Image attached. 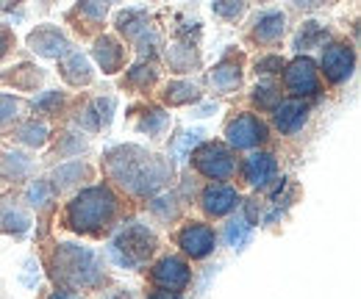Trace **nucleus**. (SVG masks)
I'll use <instances>...</instances> for the list:
<instances>
[{
  "label": "nucleus",
  "instance_id": "1",
  "mask_svg": "<svg viewBox=\"0 0 361 299\" xmlns=\"http://www.w3.org/2000/svg\"><path fill=\"white\" fill-rule=\"evenodd\" d=\"M100 172L117 194L123 191L134 200H150L153 194L164 191L167 183L176 177V167L170 158L150 153L139 144H117L106 150Z\"/></svg>",
  "mask_w": 361,
  "mask_h": 299
},
{
  "label": "nucleus",
  "instance_id": "2",
  "mask_svg": "<svg viewBox=\"0 0 361 299\" xmlns=\"http://www.w3.org/2000/svg\"><path fill=\"white\" fill-rule=\"evenodd\" d=\"M120 222H123V197L109 183H92L75 191L59 214L61 230L92 241L114 236L123 227Z\"/></svg>",
  "mask_w": 361,
  "mask_h": 299
},
{
  "label": "nucleus",
  "instance_id": "3",
  "mask_svg": "<svg viewBox=\"0 0 361 299\" xmlns=\"http://www.w3.org/2000/svg\"><path fill=\"white\" fill-rule=\"evenodd\" d=\"M45 266L50 283L59 291H73V294L100 291L111 283L109 274L103 272L100 255L90 247H81V244H73V241L53 244L45 253Z\"/></svg>",
  "mask_w": 361,
  "mask_h": 299
},
{
  "label": "nucleus",
  "instance_id": "4",
  "mask_svg": "<svg viewBox=\"0 0 361 299\" xmlns=\"http://www.w3.org/2000/svg\"><path fill=\"white\" fill-rule=\"evenodd\" d=\"M161 250V238L153 227L142 224V222H131V224H123L114 236H111V244H109V257L123 266V269H131V272H142L145 266L153 263V257L159 255Z\"/></svg>",
  "mask_w": 361,
  "mask_h": 299
},
{
  "label": "nucleus",
  "instance_id": "5",
  "mask_svg": "<svg viewBox=\"0 0 361 299\" xmlns=\"http://www.w3.org/2000/svg\"><path fill=\"white\" fill-rule=\"evenodd\" d=\"M161 58L167 64V70L173 75H192L197 70H203V53H200V23H178L173 25V37L170 42L161 47Z\"/></svg>",
  "mask_w": 361,
  "mask_h": 299
},
{
  "label": "nucleus",
  "instance_id": "6",
  "mask_svg": "<svg viewBox=\"0 0 361 299\" xmlns=\"http://www.w3.org/2000/svg\"><path fill=\"white\" fill-rule=\"evenodd\" d=\"M189 164H192V170L197 172L200 177H206V180H212V183L233 180V177H236V167H239L236 153L228 147L226 141H214V139L200 141V144L192 150Z\"/></svg>",
  "mask_w": 361,
  "mask_h": 299
},
{
  "label": "nucleus",
  "instance_id": "7",
  "mask_svg": "<svg viewBox=\"0 0 361 299\" xmlns=\"http://www.w3.org/2000/svg\"><path fill=\"white\" fill-rule=\"evenodd\" d=\"M223 136H226V144L233 153L236 150H256V147H264L270 141V125L253 111H233L223 125Z\"/></svg>",
  "mask_w": 361,
  "mask_h": 299
},
{
  "label": "nucleus",
  "instance_id": "8",
  "mask_svg": "<svg viewBox=\"0 0 361 299\" xmlns=\"http://www.w3.org/2000/svg\"><path fill=\"white\" fill-rule=\"evenodd\" d=\"M114 106L117 100L111 94L106 97H78V100H70L67 106V114H70V122L75 125V130L81 133H100V130H109L111 125V117H114Z\"/></svg>",
  "mask_w": 361,
  "mask_h": 299
},
{
  "label": "nucleus",
  "instance_id": "9",
  "mask_svg": "<svg viewBox=\"0 0 361 299\" xmlns=\"http://www.w3.org/2000/svg\"><path fill=\"white\" fill-rule=\"evenodd\" d=\"M319 78H325V84L342 86L348 84L356 72V47L348 39H331L322 44L319 53V64H317Z\"/></svg>",
  "mask_w": 361,
  "mask_h": 299
},
{
  "label": "nucleus",
  "instance_id": "10",
  "mask_svg": "<svg viewBox=\"0 0 361 299\" xmlns=\"http://www.w3.org/2000/svg\"><path fill=\"white\" fill-rule=\"evenodd\" d=\"M281 84L289 100H312L322 89V78L317 72V61L312 56H295L281 70Z\"/></svg>",
  "mask_w": 361,
  "mask_h": 299
},
{
  "label": "nucleus",
  "instance_id": "11",
  "mask_svg": "<svg viewBox=\"0 0 361 299\" xmlns=\"http://www.w3.org/2000/svg\"><path fill=\"white\" fill-rule=\"evenodd\" d=\"M245 67H247V56L239 47H228L220 61L206 72V86L220 97L236 94L245 86Z\"/></svg>",
  "mask_w": 361,
  "mask_h": 299
},
{
  "label": "nucleus",
  "instance_id": "12",
  "mask_svg": "<svg viewBox=\"0 0 361 299\" xmlns=\"http://www.w3.org/2000/svg\"><path fill=\"white\" fill-rule=\"evenodd\" d=\"M147 280L150 288L159 291H170V294H180L192 286V269L186 263V257L180 255H161L147 266Z\"/></svg>",
  "mask_w": 361,
  "mask_h": 299
},
{
  "label": "nucleus",
  "instance_id": "13",
  "mask_svg": "<svg viewBox=\"0 0 361 299\" xmlns=\"http://www.w3.org/2000/svg\"><path fill=\"white\" fill-rule=\"evenodd\" d=\"M97 177V170L92 167L90 161H64V164H56L53 170L45 174L47 186L53 189L56 197H73L75 191L92 186V180Z\"/></svg>",
  "mask_w": 361,
  "mask_h": 299
},
{
  "label": "nucleus",
  "instance_id": "14",
  "mask_svg": "<svg viewBox=\"0 0 361 299\" xmlns=\"http://www.w3.org/2000/svg\"><path fill=\"white\" fill-rule=\"evenodd\" d=\"M176 244L180 247V253L192 260H203L214 253L217 247V233L206 219H186L176 230Z\"/></svg>",
  "mask_w": 361,
  "mask_h": 299
},
{
  "label": "nucleus",
  "instance_id": "15",
  "mask_svg": "<svg viewBox=\"0 0 361 299\" xmlns=\"http://www.w3.org/2000/svg\"><path fill=\"white\" fill-rule=\"evenodd\" d=\"M236 177H239L242 186L253 189L256 194L259 191H267L272 183L278 180V158H275V153H270V150L250 153L245 161H239Z\"/></svg>",
  "mask_w": 361,
  "mask_h": 299
},
{
  "label": "nucleus",
  "instance_id": "16",
  "mask_svg": "<svg viewBox=\"0 0 361 299\" xmlns=\"http://www.w3.org/2000/svg\"><path fill=\"white\" fill-rule=\"evenodd\" d=\"M286 37V14L281 8H262L253 14L245 42L253 47H278Z\"/></svg>",
  "mask_w": 361,
  "mask_h": 299
},
{
  "label": "nucleus",
  "instance_id": "17",
  "mask_svg": "<svg viewBox=\"0 0 361 299\" xmlns=\"http://www.w3.org/2000/svg\"><path fill=\"white\" fill-rule=\"evenodd\" d=\"M25 47L31 53H37L39 58H47V61H61L70 50H73V42L70 37L64 34L61 25H53V23H42L37 25L28 37H25Z\"/></svg>",
  "mask_w": 361,
  "mask_h": 299
},
{
  "label": "nucleus",
  "instance_id": "18",
  "mask_svg": "<svg viewBox=\"0 0 361 299\" xmlns=\"http://www.w3.org/2000/svg\"><path fill=\"white\" fill-rule=\"evenodd\" d=\"M239 205H242V194L231 183H209L200 189V197H197V208L206 219L231 216Z\"/></svg>",
  "mask_w": 361,
  "mask_h": 299
},
{
  "label": "nucleus",
  "instance_id": "19",
  "mask_svg": "<svg viewBox=\"0 0 361 299\" xmlns=\"http://www.w3.org/2000/svg\"><path fill=\"white\" fill-rule=\"evenodd\" d=\"M92 61L103 70V75H120L131 58V47L123 42L117 34H100L92 42Z\"/></svg>",
  "mask_w": 361,
  "mask_h": 299
},
{
  "label": "nucleus",
  "instance_id": "20",
  "mask_svg": "<svg viewBox=\"0 0 361 299\" xmlns=\"http://www.w3.org/2000/svg\"><path fill=\"white\" fill-rule=\"evenodd\" d=\"M34 216L23 205L17 191H3L0 194V236L11 238H25L31 233Z\"/></svg>",
  "mask_w": 361,
  "mask_h": 299
},
{
  "label": "nucleus",
  "instance_id": "21",
  "mask_svg": "<svg viewBox=\"0 0 361 299\" xmlns=\"http://www.w3.org/2000/svg\"><path fill=\"white\" fill-rule=\"evenodd\" d=\"M109 11H111L109 3H94V0L92 3H75L64 14V20L73 25V31L81 39H97L103 34V23H106Z\"/></svg>",
  "mask_w": 361,
  "mask_h": 299
},
{
  "label": "nucleus",
  "instance_id": "22",
  "mask_svg": "<svg viewBox=\"0 0 361 299\" xmlns=\"http://www.w3.org/2000/svg\"><path fill=\"white\" fill-rule=\"evenodd\" d=\"M34 172H37V158H31V153L0 141V183L20 186V183H28Z\"/></svg>",
  "mask_w": 361,
  "mask_h": 299
},
{
  "label": "nucleus",
  "instance_id": "23",
  "mask_svg": "<svg viewBox=\"0 0 361 299\" xmlns=\"http://www.w3.org/2000/svg\"><path fill=\"white\" fill-rule=\"evenodd\" d=\"M128 125L147 139H161L170 130V111L159 103H136L128 111Z\"/></svg>",
  "mask_w": 361,
  "mask_h": 299
},
{
  "label": "nucleus",
  "instance_id": "24",
  "mask_svg": "<svg viewBox=\"0 0 361 299\" xmlns=\"http://www.w3.org/2000/svg\"><path fill=\"white\" fill-rule=\"evenodd\" d=\"M92 139L87 133L75 128H64L59 130L53 139H50V150L45 155V164H64V161H78L81 153H90Z\"/></svg>",
  "mask_w": 361,
  "mask_h": 299
},
{
  "label": "nucleus",
  "instance_id": "25",
  "mask_svg": "<svg viewBox=\"0 0 361 299\" xmlns=\"http://www.w3.org/2000/svg\"><path fill=\"white\" fill-rule=\"evenodd\" d=\"M159 81H161L159 64H153V61H136L134 67H128V70L120 75L117 86H120L123 91H128V94L150 97V94L159 89Z\"/></svg>",
  "mask_w": 361,
  "mask_h": 299
},
{
  "label": "nucleus",
  "instance_id": "26",
  "mask_svg": "<svg viewBox=\"0 0 361 299\" xmlns=\"http://www.w3.org/2000/svg\"><path fill=\"white\" fill-rule=\"evenodd\" d=\"M312 120V103L306 100H281L272 111V125L283 136H295L309 125Z\"/></svg>",
  "mask_w": 361,
  "mask_h": 299
},
{
  "label": "nucleus",
  "instance_id": "27",
  "mask_svg": "<svg viewBox=\"0 0 361 299\" xmlns=\"http://www.w3.org/2000/svg\"><path fill=\"white\" fill-rule=\"evenodd\" d=\"M45 78H47V72L39 64H34V61H20V64L6 67V70L0 72V86H8V89L23 91V94H34V91H39V89L45 86Z\"/></svg>",
  "mask_w": 361,
  "mask_h": 299
},
{
  "label": "nucleus",
  "instance_id": "28",
  "mask_svg": "<svg viewBox=\"0 0 361 299\" xmlns=\"http://www.w3.org/2000/svg\"><path fill=\"white\" fill-rule=\"evenodd\" d=\"M203 100V86L189 78H170L159 86V106L161 108H183Z\"/></svg>",
  "mask_w": 361,
  "mask_h": 299
},
{
  "label": "nucleus",
  "instance_id": "29",
  "mask_svg": "<svg viewBox=\"0 0 361 299\" xmlns=\"http://www.w3.org/2000/svg\"><path fill=\"white\" fill-rule=\"evenodd\" d=\"M8 139L20 150H45L47 144H50V139H53V130H50L45 120L31 114V117H25L17 128L8 133Z\"/></svg>",
  "mask_w": 361,
  "mask_h": 299
},
{
  "label": "nucleus",
  "instance_id": "30",
  "mask_svg": "<svg viewBox=\"0 0 361 299\" xmlns=\"http://www.w3.org/2000/svg\"><path fill=\"white\" fill-rule=\"evenodd\" d=\"M59 75L70 89H84L94 84V67H92L90 56H84L81 50H70L59 61Z\"/></svg>",
  "mask_w": 361,
  "mask_h": 299
},
{
  "label": "nucleus",
  "instance_id": "31",
  "mask_svg": "<svg viewBox=\"0 0 361 299\" xmlns=\"http://www.w3.org/2000/svg\"><path fill=\"white\" fill-rule=\"evenodd\" d=\"M34 114V100H25L20 94H3L0 91V136H8L25 117Z\"/></svg>",
  "mask_w": 361,
  "mask_h": 299
},
{
  "label": "nucleus",
  "instance_id": "32",
  "mask_svg": "<svg viewBox=\"0 0 361 299\" xmlns=\"http://www.w3.org/2000/svg\"><path fill=\"white\" fill-rule=\"evenodd\" d=\"M20 200H23V205H25L28 211H37L39 216H47L56 208V200H59V197L53 194V189L47 186L45 177H31V180L23 186Z\"/></svg>",
  "mask_w": 361,
  "mask_h": 299
},
{
  "label": "nucleus",
  "instance_id": "33",
  "mask_svg": "<svg viewBox=\"0 0 361 299\" xmlns=\"http://www.w3.org/2000/svg\"><path fill=\"white\" fill-rule=\"evenodd\" d=\"M153 25V17H150V11H145V8H120L117 14H114V34L123 39L126 44H131L142 34V31H147Z\"/></svg>",
  "mask_w": 361,
  "mask_h": 299
},
{
  "label": "nucleus",
  "instance_id": "34",
  "mask_svg": "<svg viewBox=\"0 0 361 299\" xmlns=\"http://www.w3.org/2000/svg\"><path fill=\"white\" fill-rule=\"evenodd\" d=\"M145 203H147V214L153 216L156 222H161V224H176L180 216H183V200H180L178 191L164 189V191L153 194Z\"/></svg>",
  "mask_w": 361,
  "mask_h": 299
},
{
  "label": "nucleus",
  "instance_id": "35",
  "mask_svg": "<svg viewBox=\"0 0 361 299\" xmlns=\"http://www.w3.org/2000/svg\"><path fill=\"white\" fill-rule=\"evenodd\" d=\"M334 37H331V31L325 28V25H319L314 20H306L300 28H298V34H295V39H292V47L298 50V56H303V53H309V50H314V47H322L325 42H331Z\"/></svg>",
  "mask_w": 361,
  "mask_h": 299
},
{
  "label": "nucleus",
  "instance_id": "36",
  "mask_svg": "<svg viewBox=\"0 0 361 299\" xmlns=\"http://www.w3.org/2000/svg\"><path fill=\"white\" fill-rule=\"evenodd\" d=\"M67 106H70V94L67 91H59V89H53V91H45V94H39L37 100H34V111L39 114V120H59L61 114H67Z\"/></svg>",
  "mask_w": 361,
  "mask_h": 299
},
{
  "label": "nucleus",
  "instance_id": "37",
  "mask_svg": "<svg viewBox=\"0 0 361 299\" xmlns=\"http://www.w3.org/2000/svg\"><path fill=\"white\" fill-rule=\"evenodd\" d=\"M247 100H250V106H253V108L272 114V111H275V106L283 100V91H281V86L272 84V81H259V84L250 89Z\"/></svg>",
  "mask_w": 361,
  "mask_h": 299
},
{
  "label": "nucleus",
  "instance_id": "38",
  "mask_svg": "<svg viewBox=\"0 0 361 299\" xmlns=\"http://www.w3.org/2000/svg\"><path fill=\"white\" fill-rule=\"evenodd\" d=\"M283 56L281 53H262V56H256L253 58V75L256 78H272V75H281V70H283Z\"/></svg>",
  "mask_w": 361,
  "mask_h": 299
},
{
  "label": "nucleus",
  "instance_id": "39",
  "mask_svg": "<svg viewBox=\"0 0 361 299\" xmlns=\"http://www.w3.org/2000/svg\"><path fill=\"white\" fill-rule=\"evenodd\" d=\"M212 11H214V17H220L223 23H239L247 11H250V6L247 3H236V0H220V3H212Z\"/></svg>",
  "mask_w": 361,
  "mask_h": 299
},
{
  "label": "nucleus",
  "instance_id": "40",
  "mask_svg": "<svg viewBox=\"0 0 361 299\" xmlns=\"http://www.w3.org/2000/svg\"><path fill=\"white\" fill-rule=\"evenodd\" d=\"M17 50V34L8 23H0V64Z\"/></svg>",
  "mask_w": 361,
  "mask_h": 299
},
{
  "label": "nucleus",
  "instance_id": "41",
  "mask_svg": "<svg viewBox=\"0 0 361 299\" xmlns=\"http://www.w3.org/2000/svg\"><path fill=\"white\" fill-rule=\"evenodd\" d=\"M247 230H250V224H247V222H239V227L231 222V224H228V230H226L228 244H231V247H239V244L245 241V233H247Z\"/></svg>",
  "mask_w": 361,
  "mask_h": 299
},
{
  "label": "nucleus",
  "instance_id": "42",
  "mask_svg": "<svg viewBox=\"0 0 361 299\" xmlns=\"http://www.w3.org/2000/svg\"><path fill=\"white\" fill-rule=\"evenodd\" d=\"M37 299H87V297L73 294V291H59V288H50V291H42Z\"/></svg>",
  "mask_w": 361,
  "mask_h": 299
},
{
  "label": "nucleus",
  "instance_id": "43",
  "mask_svg": "<svg viewBox=\"0 0 361 299\" xmlns=\"http://www.w3.org/2000/svg\"><path fill=\"white\" fill-rule=\"evenodd\" d=\"M145 299H183V297H180V294H170V291L150 288V291H145Z\"/></svg>",
  "mask_w": 361,
  "mask_h": 299
},
{
  "label": "nucleus",
  "instance_id": "44",
  "mask_svg": "<svg viewBox=\"0 0 361 299\" xmlns=\"http://www.w3.org/2000/svg\"><path fill=\"white\" fill-rule=\"evenodd\" d=\"M106 299H136V294L131 288H117V291H109Z\"/></svg>",
  "mask_w": 361,
  "mask_h": 299
}]
</instances>
